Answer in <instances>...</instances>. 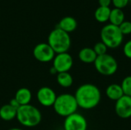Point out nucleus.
<instances>
[{"label": "nucleus", "instance_id": "nucleus-10", "mask_svg": "<svg viewBox=\"0 0 131 130\" xmlns=\"http://www.w3.org/2000/svg\"><path fill=\"white\" fill-rule=\"evenodd\" d=\"M57 95L55 92L49 87H42L37 92V100L38 103L45 107H53Z\"/></svg>", "mask_w": 131, "mask_h": 130}, {"label": "nucleus", "instance_id": "nucleus-14", "mask_svg": "<svg viewBox=\"0 0 131 130\" xmlns=\"http://www.w3.org/2000/svg\"><path fill=\"white\" fill-rule=\"evenodd\" d=\"M106 95L107 97L113 101H117L120 98H121L124 94L121 86L117 84H110L106 89Z\"/></svg>", "mask_w": 131, "mask_h": 130}, {"label": "nucleus", "instance_id": "nucleus-19", "mask_svg": "<svg viewBox=\"0 0 131 130\" xmlns=\"http://www.w3.org/2000/svg\"><path fill=\"white\" fill-rule=\"evenodd\" d=\"M111 9L109 7H101L99 6L94 13L95 19L99 22H106L109 21Z\"/></svg>", "mask_w": 131, "mask_h": 130}, {"label": "nucleus", "instance_id": "nucleus-20", "mask_svg": "<svg viewBox=\"0 0 131 130\" xmlns=\"http://www.w3.org/2000/svg\"><path fill=\"white\" fill-rule=\"evenodd\" d=\"M124 94L131 97V76H127L122 80L121 84Z\"/></svg>", "mask_w": 131, "mask_h": 130}, {"label": "nucleus", "instance_id": "nucleus-29", "mask_svg": "<svg viewBox=\"0 0 131 130\" xmlns=\"http://www.w3.org/2000/svg\"><path fill=\"white\" fill-rule=\"evenodd\" d=\"M130 1H131V0H130Z\"/></svg>", "mask_w": 131, "mask_h": 130}, {"label": "nucleus", "instance_id": "nucleus-13", "mask_svg": "<svg viewBox=\"0 0 131 130\" xmlns=\"http://www.w3.org/2000/svg\"><path fill=\"white\" fill-rule=\"evenodd\" d=\"M31 98V92L29 89L26 87H21L18 89L15 95V99L18 101L20 106L30 104Z\"/></svg>", "mask_w": 131, "mask_h": 130}, {"label": "nucleus", "instance_id": "nucleus-4", "mask_svg": "<svg viewBox=\"0 0 131 130\" xmlns=\"http://www.w3.org/2000/svg\"><path fill=\"white\" fill-rule=\"evenodd\" d=\"M53 107L58 115L67 117L77 112L78 105L74 95L63 93L57 96Z\"/></svg>", "mask_w": 131, "mask_h": 130}, {"label": "nucleus", "instance_id": "nucleus-3", "mask_svg": "<svg viewBox=\"0 0 131 130\" xmlns=\"http://www.w3.org/2000/svg\"><path fill=\"white\" fill-rule=\"evenodd\" d=\"M48 44L55 54H60L68 52L71 47V41L68 33L56 28L50 32L48 38Z\"/></svg>", "mask_w": 131, "mask_h": 130}, {"label": "nucleus", "instance_id": "nucleus-23", "mask_svg": "<svg viewBox=\"0 0 131 130\" xmlns=\"http://www.w3.org/2000/svg\"><path fill=\"white\" fill-rule=\"evenodd\" d=\"M123 52L126 57L131 59V40L126 42L123 48Z\"/></svg>", "mask_w": 131, "mask_h": 130}, {"label": "nucleus", "instance_id": "nucleus-9", "mask_svg": "<svg viewBox=\"0 0 131 130\" xmlns=\"http://www.w3.org/2000/svg\"><path fill=\"white\" fill-rule=\"evenodd\" d=\"M55 54V52L48 43H39L33 50L35 58L43 63H48L53 61Z\"/></svg>", "mask_w": 131, "mask_h": 130}, {"label": "nucleus", "instance_id": "nucleus-17", "mask_svg": "<svg viewBox=\"0 0 131 130\" xmlns=\"http://www.w3.org/2000/svg\"><path fill=\"white\" fill-rule=\"evenodd\" d=\"M109 21H111V24L119 27L121 24L124 21V13L122 9L117 8L111 9Z\"/></svg>", "mask_w": 131, "mask_h": 130}, {"label": "nucleus", "instance_id": "nucleus-16", "mask_svg": "<svg viewBox=\"0 0 131 130\" xmlns=\"http://www.w3.org/2000/svg\"><path fill=\"white\" fill-rule=\"evenodd\" d=\"M17 110L9 103L5 104L0 108V118L5 121H11L16 118Z\"/></svg>", "mask_w": 131, "mask_h": 130}, {"label": "nucleus", "instance_id": "nucleus-12", "mask_svg": "<svg viewBox=\"0 0 131 130\" xmlns=\"http://www.w3.org/2000/svg\"><path fill=\"white\" fill-rule=\"evenodd\" d=\"M77 27H78V22L74 18L71 16H65L61 19L57 28L69 34L70 32L74 31L77 28Z\"/></svg>", "mask_w": 131, "mask_h": 130}, {"label": "nucleus", "instance_id": "nucleus-1", "mask_svg": "<svg viewBox=\"0 0 131 130\" xmlns=\"http://www.w3.org/2000/svg\"><path fill=\"white\" fill-rule=\"evenodd\" d=\"M78 107L84 110L95 108L101 102V93L100 89L94 84H84L78 87L74 93Z\"/></svg>", "mask_w": 131, "mask_h": 130}, {"label": "nucleus", "instance_id": "nucleus-6", "mask_svg": "<svg viewBox=\"0 0 131 130\" xmlns=\"http://www.w3.org/2000/svg\"><path fill=\"white\" fill-rule=\"evenodd\" d=\"M94 64L96 70L104 76H112L118 69L117 60L109 54L97 56Z\"/></svg>", "mask_w": 131, "mask_h": 130}, {"label": "nucleus", "instance_id": "nucleus-18", "mask_svg": "<svg viewBox=\"0 0 131 130\" xmlns=\"http://www.w3.org/2000/svg\"><path fill=\"white\" fill-rule=\"evenodd\" d=\"M57 82L61 87L64 88H68L72 86L74 80L73 77L69 72H63L58 73L57 74Z\"/></svg>", "mask_w": 131, "mask_h": 130}, {"label": "nucleus", "instance_id": "nucleus-28", "mask_svg": "<svg viewBox=\"0 0 131 130\" xmlns=\"http://www.w3.org/2000/svg\"><path fill=\"white\" fill-rule=\"evenodd\" d=\"M8 130H23L21 129H20V128H11L10 129Z\"/></svg>", "mask_w": 131, "mask_h": 130}, {"label": "nucleus", "instance_id": "nucleus-25", "mask_svg": "<svg viewBox=\"0 0 131 130\" xmlns=\"http://www.w3.org/2000/svg\"><path fill=\"white\" fill-rule=\"evenodd\" d=\"M112 0H98V3L101 7H109Z\"/></svg>", "mask_w": 131, "mask_h": 130}, {"label": "nucleus", "instance_id": "nucleus-7", "mask_svg": "<svg viewBox=\"0 0 131 130\" xmlns=\"http://www.w3.org/2000/svg\"><path fill=\"white\" fill-rule=\"evenodd\" d=\"M64 129L87 130L88 121L83 115L76 112L65 117L64 121Z\"/></svg>", "mask_w": 131, "mask_h": 130}, {"label": "nucleus", "instance_id": "nucleus-2", "mask_svg": "<svg viewBox=\"0 0 131 130\" xmlns=\"http://www.w3.org/2000/svg\"><path fill=\"white\" fill-rule=\"evenodd\" d=\"M41 113L33 105L20 106L17 110L16 119L18 123L25 127H35L41 121Z\"/></svg>", "mask_w": 131, "mask_h": 130}, {"label": "nucleus", "instance_id": "nucleus-24", "mask_svg": "<svg viewBox=\"0 0 131 130\" xmlns=\"http://www.w3.org/2000/svg\"><path fill=\"white\" fill-rule=\"evenodd\" d=\"M130 0H112V2L115 8L122 9L123 8L126 7L128 4Z\"/></svg>", "mask_w": 131, "mask_h": 130}, {"label": "nucleus", "instance_id": "nucleus-15", "mask_svg": "<svg viewBox=\"0 0 131 130\" xmlns=\"http://www.w3.org/2000/svg\"><path fill=\"white\" fill-rule=\"evenodd\" d=\"M97 57L96 53L91 48H84L78 53L80 61L84 64H94Z\"/></svg>", "mask_w": 131, "mask_h": 130}, {"label": "nucleus", "instance_id": "nucleus-27", "mask_svg": "<svg viewBox=\"0 0 131 130\" xmlns=\"http://www.w3.org/2000/svg\"><path fill=\"white\" fill-rule=\"evenodd\" d=\"M50 73L51 74H58V72L56 71V70L53 67H51V68H50Z\"/></svg>", "mask_w": 131, "mask_h": 130}, {"label": "nucleus", "instance_id": "nucleus-11", "mask_svg": "<svg viewBox=\"0 0 131 130\" xmlns=\"http://www.w3.org/2000/svg\"><path fill=\"white\" fill-rule=\"evenodd\" d=\"M115 112L121 119H129L131 117V97L124 95L116 101Z\"/></svg>", "mask_w": 131, "mask_h": 130}, {"label": "nucleus", "instance_id": "nucleus-22", "mask_svg": "<svg viewBox=\"0 0 131 130\" xmlns=\"http://www.w3.org/2000/svg\"><path fill=\"white\" fill-rule=\"evenodd\" d=\"M119 28L123 35L130 34L131 33V22L129 21H124L123 23L121 24Z\"/></svg>", "mask_w": 131, "mask_h": 130}, {"label": "nucleus", "instance_id": "nucleus-8", "mask_svg": "<svg viewBox=\"0 0 131 130\" xmlns=\"http://www.w3.org/2000/svg\"><path fill=\"white\" fill-rule=\"evenodd\" d=\"M52 61V67L56 70L58 74L68 72L71 69L74 64V61L71 55L68 52L56 54Z\"/></svg>", "mask_w": 131, "mask_h": 130}, {"label": "nucleus", "instance_id": "nucleus-26", "mask_svg": "<svg viewBox=\"0 0 131 130\" xmlns=\"http://www.w3.org/2000/svg\"><path fill=\"white\" fill-rule=\"evenodd\" d=\"M9 104L12 107H14V108H15L16 110H18V107H20V105H19V103H18V101L15 99V98H13V99H12L11 100H10V102H9Z\"/></svg>", "mask_w": 131, "mask_h": 130}, {"label": "nucleus", "instance_id": "nucleus-5", "mask_svg": "<svg viewBox=\"0 0 131 130\" xmlns=\"http://www.w3.org/2000/svg\"><path fill=\"white\" fill-rule=\"evenodd\" d=\"M101 38L108 48H117L122 44L124 35L118 26L108 24L101 29Z\"/></svg>", "mask_w": 131, "mask_h": 130}, {"label": "nucleus", "instance_id": "nucleus-21", "mask_svg": "<svg viewBox=\"0 0 131 130\" xmlns=\"http://www.w3.org/2000/svg\"><path fill=\"white\" fill-rule=\"evenodd\" d=\"M94 52L96 53L97 56H101V55H104L105 54H107V49L108 48L102 42H97L94 44V48H93Z\"/></svg>", "mask_w": 131, "mask_h": 130}]
</instances>
